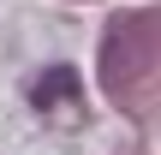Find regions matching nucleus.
<instances>
[{
  "label": "nucleus",
  "mask_w": 161,
  "mask_h": 155,
  "mask_svg": "<svg viewBox=\"0 0 161 155\" xmlns=\"http://www.w3.org/2000/svg\"><path fill=\"white\" fill-rule=\"evenodd\" d=\"M149 54H155V42H149V18H125V24H114V30H108V48H102V72H108V84H131V78L149 66Z\"/></svg>",
  "instance_id": "obj_1"
},
{
  "label": "nucleus",
  "mask_w": 161,
  "mask_h": 155,
  "mask_svg": "<svg viewBox=\"0 0 161 155\" xmlns=\"http://www.w3.org/2000/svg\"><path fill=\"white\" fill-rule=\"evenodd\" d=\"M72 96H78V72H72V66H48V72L36 78V90H30L36 108H54V102H72Z\"/></svg>",
  "instance_id": "obj_2"
}]
</instances>
